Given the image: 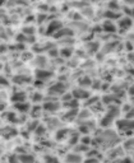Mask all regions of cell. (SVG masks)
Segmentation results:
<instances>
[{"label":"cell","instance_id":"ba28073f","mask_svg":"<svg viewBox=\"0 0 134 163\" xmlns=\"http://www.w3.org/2000/svg\"><path fill=\"white\" fill-rule=\"evenodd\" d=\"M37 75L38 77L37 78H41V79H47V78H50V75H51V73H45V71H37Z\"/></svg>","mask_w":134,"mask_h":163},{"label":"cell","instance_id":"5b68a950","mask_svg":"<svg viewBox=\"0 0 134 163\" xmlns=\"http://www.w3.org/2000/svg\"><path fill=\"white\" fill-rule=\"evenodd\" d=\"M15 107H17V110H19V111H28L29 110V105H27V103H20V102H18L15 105Z\"/></svg>","mask_w":134,"mask_h":163},{"label":"cell","instance_id":"8fae6325","mask_svg":"<svg viewBox=\"0 0 134 163\" xmlns=\"http://www.w3.org/2000/svg\"><path fill=\"white\" fill-rule=\"evenodd\" d=\"M74 94H76V96H77V94H78V96H82V97H80V98H86V97L88 96V93H84V92H80V91H78V92L76 91V92H74Z\"/></svg>","mask_w":134,"mask_h":163},{"label":"cell","instance_id":"277c9868","mask_svg":"<svg viewBox=\"0 0 134 163\" xmlns=\"http://www.w3.org/2000/svg\"><path fill=\"white\" fill-rule=\"evenodd\" d=\"M45 108H46V110H49V111H55V110H58V108H59V105L56 102H49V103L45 105Z\"/></svg>","mask_w":134,"mask_h":163},{"label":"cell","instance_id":"6da1fadb","mask_svg":"<svg viewBox=\"0 0 134 163\" xmlns=\"http://www.w3.org/2000/svg\"><path fill=\"white\" fill-rule=\"evenodd\" d=\"M116 115V111H110V114H109V116L106 115V117L104 118V120H102V125H110V122H111V120H112V118H114V116Z\"/></svg>","mask_w":134,"mask_h":163},{"label":"cell","instance_id":"7a4b0ae2","mask_svg":"<svg viewBox=\"0 0 134 163\" xmlns=\"http://www.w3.org/2000/svg\"><path fill=\"white\" fill-rule=\"evenodd\" d=\"M61 28V23L60 22H53L50 26H49V28H47V33H53V32L56 29H60Z\"/></svg>","mask_w":134,"mask_h":163},{"label":"cell","instance_id":"9c48e42d","mask_svg":"<svg viewBox=\"0 0 134 163\" xmlns=\"http://www.w3.org/2000/svg\"><path fill=\"white\" fill-rule=\"evenodd\" d=\"M104 28H105L106 31H111V32H114V31L116 29V27L112 24V23H110V22H106V23L104 24Z\"/></svg>","mask_w":134,"mask_h":163},{"label":"cell","instance_id":"3957f363","mask_svg":"<svg viewBox=\"0 0 134 163\" xmlns=\"http://www.w3.org/2000/svg\"><path fill=\"white\" fill-rule=\"evenodd\" d=\"M67 162L68 163H78V162H80V157L77 154H69L67 157Z\"/></svg>","mask_w":134,"mask_h":163},{"label":"cell","instance_id":"8992f818","mask_svg":"<svg viewBox=\"0 0 134 163\" xmlns=\"http://www.w3.org/2000/svg\"><path fill=\"white\" fill-rule=\"evenodd\" d=\"M24 97H26L24 93H15L13 96V101H17V103L18 102H22V101H24Z\"/></svg>","mask_w":134,"mask_h":163},{"label":"cell","instance_id":"52a82bcc","mask_svg":"<svg viewBox=\"0 0 134 163\" xmlns=\"http://www.w3.org/2000/svg\"><path fill=\"white\" fill-rule=\"evenodd\" d=\"M118 124H119L120 129H132V121L128 122V120H125V121H119Z\"/></svg>","mask_w":134,"mask_h":163},{"label":"cell","instance_id":"30bf717a","mask_svg":"<svg viewBox=\"0 0 134 163\" xmlns=\"http://www.w3.org/2000/svg\"><path fill=\"white\" fill-rule=\"evenodd\" d=\"M130 24H132V20L128 18L120 22V27H123V28H128V27H130Z\"/></svg>","mask_w":134,"mask_h":163}]
</instances>
